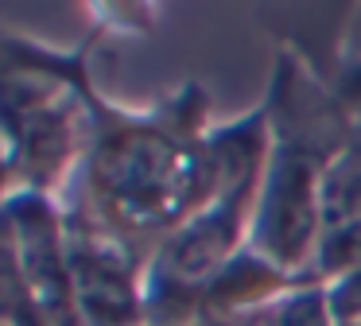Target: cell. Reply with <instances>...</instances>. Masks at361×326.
<instances>
[{
    "label": "cell",
    "instance_id": "10",
    "mask_svg": "<svg viewBox=\"0 0 361 326\" xmlns=\"http://www.w3.org/2000/svg\"><path fill=\"white\" fill-rule=\"evenodd\" d=\"M268 326H342L330 307V291L322 284H295L283 299H276Z\"/></svg>",
    "mask_w": 361,
    "mask_h": 326
},
{
    "label": "cell",
    "instance_id": "1",
    "mask_svg": "<svg viewBox=\"0 0 361 326\" xmlns=\"http://www.w3.org/2000/svg\"><path fill=\"white\" fill-rule=\"evenodd\" d=\"M210 93L183 82L152 105H121L97 90L90 147L59 194L71 225L148 256L221 186L210 140Z\"/></svg>",
    "mask_w": 361,
    "mask_h": 326
},
{
    "label": "cell",
    "instance_id": "6",
    "mask_svg": "<svg viewBox=\"0 0 361 326\" xmlns=\"http://www.w3.org/2000/svg\"><path fill=\"white\" fill-rule=\"evenodd\" d=\"M353 124V136L345 140V147L330 159L326 175H322V214L330 222H350L361 217V113Z\"/></svg>",
    "mask_w": 361,
    "mask_h": 326
},
{
    "label": "cell",
    "instance_id": "11",
    "mask_svg": "<svg viewBox=\"0 0 361 326\" xmlns=\"http://www.w3.org/2000/svg\"><path fill=\"white\" fill-rule=\"evenodd\" d=\"M330 291V307H334L342 326H361V268H353L350 276L334 279L326 287Z\"/></svg>",
    "mask_w": 361,
    "mask_h": 326
},
{
    "label": "cell",
    "instance_id": "4",
    "mask_svg": "<svg viewBox=\"0 0 361 326\" xmlns=\"http://www.w3.org/2000/svg\"><path fill=\"white\" fill-rule=\"evenodd\" d=\"M71 287L82 326H148L144 260L102 233L66 222Z\"/></svg>",
    "mask_w": 361,
    "mask_h": 326
},
{
    "label": "cell",
    "instance_id": "3",
    "mask_svg": "<svg viewBox=\"0 0 361 326\" xmlns=\"http://www.w3.org/2000/svg\"><path fill=\"white\" fill-rule=\"evenodd\" d=\"M20 272L51 326H82L71 287V248H66V214L55 194L12 191L0 202Z\"/></svg>",
    "mask_w": 361,
    "mask_h": 326
},
{
    "label": "cell",
    "instance_id": "8",
    "mask_svg": "<svg viewBox=\"0 0 361 326\" xmlns=\"http://www.w3.org/2000/svg\"><path fill=\"white\" fill-rule=\"evenodd\" d=\"M0 326H51L20 272L16 248H12L8 225L0 217Z\"/></svg>",
    "mask_w": 361,
    "mask_h": 326
},
{
    "label": "cell",
    "instance_id": "5",
    "mask_svg": "<svg viewBox=\"0 0 361 326\" xmlns=\"http://www.w3.org/2000/svg\"><path fill=\"white\" fill-rule=\"evenodd\" d=\"M303 284L276 268L257 248H241L226 268H218L198 291V326H268L276 299Z\"/></svg>",
    "mask_w": 361,
    "mask_h": 326
},
{
    "label": "cell",
    "instance_id": "9",
    "mask_svg": "<svg viewBox=\"0 0 361 326\" xmlns=\"http://www.w3.org/2000/svg\"><path fill=\"white\" fill-rule=\"evenodd\" d=\"M82 12L90 16V31L102 39L109 35H125V39H136V35H152L164 20V4H148V0H128V4H86Z\"/></svg>",
    "mask_w": 361,
    "mask_h": 326
},
{
    "label": "cell",
    "instance_id": "7",
    "mask_svg": "<svg viewBox=\"0 0 361 326\" xmlns=\"http://www.w3.org/2000/svg\"><path fill=\"white\" fill-rule=\"evenodd\" d=\"M353 268H361V217L322 225V237L314 245V256L307 264L303 279L330 287L334 279L350 276Z\"/></svg>",
    "mask_w": 361,
    "mask_h": 326
},
{
    "label": "cell",
    "instance_id": "12",
    "mask_svg": "<svg viewBox=\"0 0 361 326\" xmlns=\"http://www.w3.org/2000/svg\"><path fill=\"white\" fill-rule=\"evenodd\" d=\"M12 194V152H8V140L0 132V202Z\"/></svg>",
    "mask_w": 361,
    "mask_h": 326
},
{
    "label": "cell",
    "instance_id": "2",
    "mask_svg": "<svg viewBox=\"0 0 361 326\" xmlns=\"http://www.w3.org/2000/svg\"><path fill=\"white\" fill-rule=\"evenodd\" d=\"M221 159V186L190 222H183L144 264L148 326H198V291L241 248H249L264 163L272 147L268 105L245 109L210 128Z\"/></svg>",
    "mask_w": 361,
    "mask_h": 326
}]
</instances>
